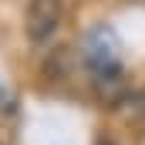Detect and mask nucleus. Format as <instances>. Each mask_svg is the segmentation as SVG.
<instances>
[{"label": "nucleus", "mask_w": 145, "mask_h": 145, "mask_svg": "<svg viewBox=\"0 0 145 145\" xmlns=\"http://www.w3.org/2000/svg\"><path fill=\"white\" fill-rule=\"evenodd\" d=\"M84 64L91 68L95 81H111L118 84L121 78V47L111 27L98 24L84 34Z\"/></svg>", "instance_id": "f257e3e1"}, {"label": "nucleus", "mask_w": 145, "mask_h": 145, "mask_svg": "<svg viewBox=\"0 0 145 145\" xmlns=\"http://www.w3.org/2000/svg\"><path fill=\"white\" fill-rule=\"evenodd\" d=\"M61 0H31L27 7V34L34 44L51 40V34L61 27Z\"/></svg>", "instance_id": "f03ea898"}, {"label": "nucleus", "mask_w": 145, "mask_h": 145, "mask_svg": "<svg viewBox=\"0 0 145 145\" xmlns=\"http://www.w3.org/2000/svg\"><path fill=\"white\" fill-rule=\"evenodd\" d=\"M132 115H135V118H145V91L132 98Z\"/></svg>", "instance_id": "7ed1b4c3"}, {"label": "nucleus", "mask_w": 145, "mask_h": 145, "mask_svg": "<svg viewBox=\"0 0 145 145\" xmlns=\"http://www.w3.org/2000/svg\"><path fill=\"white\" fill-rule=\"evenodd\" d=\"M98 145H118V142H98Z\"/></svg>", "instance_id": "20e7f679"}]
</instances>
